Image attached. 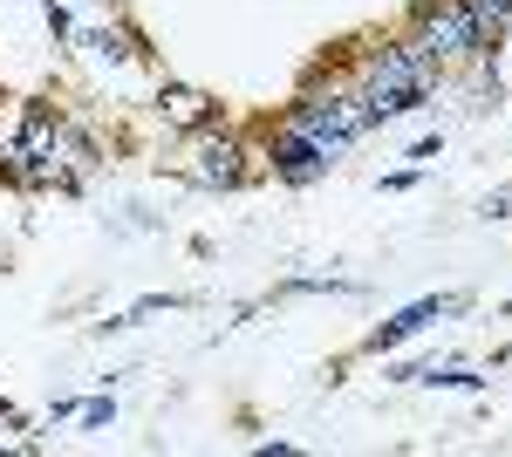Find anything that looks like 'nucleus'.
<instances>
[{"label": "nucleus", "mask_w": 512, "mask_h": 457, "mask_svg": "<svg viewBox=\"0 0 512 457\" xmlns=\"http://www.w3.org/2000/svg\"><path fill=\"white\" fill-rule=\"evenodd\" d=\"M267 157H274V178H280V185H315V178H328V171L342 164L321 137H308V130H301V123H287V116H280L274 151H267Z\"/></svg>", "instance_id": "f257e3e1"}, {"label": "nucleus", "mask_w": 512, "mask_h": 457, "mask_svg": "<svg viewBox=\"0 0 512 457\" xmlns=\"http://www.w3.org/2000/svg\"><path fill=\"white\" fill-rule=\"evenodd\" d=\"M417 35L437 48V62H465V55H485V41H478L472 14H465L458 0H431V7H417Z\"/></svg>", "instance_id": "f03ea898"}, {"label": "nucleus", "mask_w": 512, "mask_h": 457, "mask_svg": "<svg viewBox=\"0 0 512 457\" xmlns=\"http://www.w3.org/2000/svg\"><path fill=\"white\" fill-rule=\"evenodd\" d=\"M458 294H444V301H410L403 307V314H390V321H383V328H369V355H390L396 342H410V335H424V328H431V321H444V314H458Z\"/></svg>", "instance_id": "7ed1b4c3"}, {"label": "nucleus", "mask_w": 512, "mask_h": 457, "mask_svg": "<svg viewBox=\"0 0 512 457\" xmlns=\"http://www.w3.org/2000/svg\"><path fill=\"white\" fill-rule=\"evenodd\" d=\"M239 178H246V151H239V137H212V144H198L192 185H205V191H233Z\"/></svg>", "instance_id": "20e7f679"}, {"label": "nucleus", "mask_w": 512, "mask_h": 457, "mask_svg": "<svg viewBox=\"0 0 512 457\" xmlns=\"http://www.w3.org/2000/svg\"><path fill=\"white\" fill-rule=\"evenodd\" d=\"M158 110H164L171 130H212V123H219V103H212L205 89H192V82H164Z\"/></svg>", "instance_id": "39448f33"}, {"label": "nucleus", "mask_w": 512, "mask_h": 457, "mask_svg": "<svg viewBox=\"0 0 512 457\" xmlns=\"http://www.w3.org/2000/svg\"><path fill=\"white\" fill-rule=\"evenodd\" d=\"M465 14H472V28H478V41L485 48H499V35L512 28V0H458Z\"/></svg>", "instance_id": "423d86ee"}, {"label": "nucleus", "mask_w": 512, "mask_h": 457, "mask_svg": "<svg viewBox=\"0 0 512 457\" xmlns=\"http://www.w3.org/2000/svg\"><path fill=\"white\" fill-rule=\"evenodd\" d=\"M171 307H185L178 294H144L137 307H123V314H110L103 328H144V321H158V314H171Z\"/></svg>", "instance_id": "0eeeda50"}, {"label": "nucleus", "mask_w": 512, "mask_h": 457, "mask_svg": "<svg viewBox=\"0 0 512 457\" xmlns=\"http://www.w3.org/2000/svg\"><path fill=\"white\" fill-rule=\"evenodd\" d=\"M82 48H89V55H96V62H110V69H117V62H130V55H137V48H130V41H123V35H110V28H89V35H82Z\"/></svg>", "instance_id": "6e6552de"}, {"label": "nucleus", "mask_w": 512, "mask_h": 457, "mask_svg": "<svg viewBox=\"0 0 512 457\" xmlns=\"http://www.w3.org/2000/svg\"><path fill=\"white\" fill-rule=\"evenodd\" d=\"M110 417H117V403H110V396H96V403H82V423H89V430H103Z\"/></svg>", "instance_id": "1a4fd4ad"}, {"label": "nucleus", "mask_w": 512, "mask_h": 457, "mask_svg": "<svg viewBox=\"0 0 512 457\" xmlns=\"http://www.w3.org/2000/svg\"><path fill=\"white\" fill-rule=\"evenodd\" d=\"M437 157H444V144H437V137H424V144L410 151V164H437Z\"/></svg>", "instance_id": "9d476101"}]
</instances>
